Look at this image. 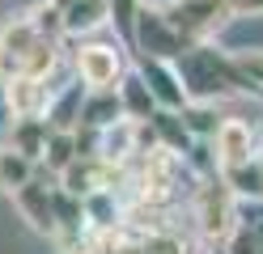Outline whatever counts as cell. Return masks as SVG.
<instances>
[{
  "instance_id": "obj_1",
  "label": "cell",
  "mask_w": 263,
  "mask_h": 254,
  "mask_svg": "<svg viewBox=\"0 0 263 254\" xmlns=\"http://www.w3.org/2000/svg\"><path fill=\"white\" fill-rule=\"evenodd\" d=\"M234 191H229V182L221 174L204 178L200 186H195V225H200L204 242L212 246H225L229 233L238 229V212H234Z\"/></svg>"
},
{
  "instance_id": "obj_2",
  "label": "cell",
  "mask_w": 263,
  "mask_h": 254,
  "mask_svg": "<svg viewBox=\"0 0 263 254\" xmlns=\"http://www.w3.org/2000/svg\"><path fill=\"white\" fill-rule=\"evenodd\" d=\"M132 43L140 47V55H157V60H178L187 51V38L174 30V22L161 9H149V5H136L132 13Z\"/></svg>"
},
{
  "instance_id": "obj_3",
  "label": "cell",
  "mask_w": 263,
  "mask_h": 254,
  "mask_svg": "<svg viewBox=\"0 0 263 254\" xmlns=\"http://www.w3.org/2000/svg\"><path fill=\"white\" fill-rule=\"evenodd\" d=\"M174 22V30L183 34L187 43H204L212 30H221L229 17H234V9H229V0H178V5L161 9Z\"/></svg>"
},
{
  "instance_id": "obj_4",
  "label": "cell",
  "mask_w": 263,
  "mask_h": 254,
  "mask_svg": "<svg viewBox=\"0 0 263 254\" xmlns=\"http://www.w3.org/2000/svg\"><path fill=\"white\" fill-rule=\"evenodd\" d=\"M140 76L144 85H149V93L161 110H183L187 106V81H183V68H178L174 60H157V55H140Z\"/></svg>"
},
{
  "instance_id": "obj_5",
  "label": "cell",
  "mask_w": 263,
  "mask_h": 254,
  "mask_svg": "<svg viewBox=\"0 0 263 254\" xmlns=\"http://www.w3.org/2000/svg\"><path fill=\"white\" fill-rule=\"evenodd\" d=\"M72 64H77V76L85 81L89 89H115L119 76H123V55L115 47H106V43L81 47L77 55H72Z\"/></svg>"
},
{
  "instance_id": "obj_6",
  "label": "cell",
  "mask_w": 263,
  "mask_h": 254,
  "mask_svg": "<svg viewBox=\"0 0 263 254\" xmlns=\"http://www.w3.org/2000/svg\"><path fill=\"white\" fill-rule=\"evenodd\" d=\"M13 208L26 216V225L43 233V237H55V195L43 178H26L17 191H13Z\"/></svg>"
},
{
  "instance_id": "obj_7",
  "label": "cell",
  "mask_w": 263,
  "mask_h": 254,
  "mask_svg": "<svg viewBox=\"0 0 263 254\" xmlns=\"http://www.w3.org/2000/svg\"><path fill=\"white\" fill-rule=\"evenodd\" d=\"M34 43H39L34 17H9V22L0 26V81L22 72V64H26V55H30Z\"/></svg>"
},
{
  "instance_id": "obj_8",
  "label": "cell",
  "mask_w": 263,
  "mask_h": 254,
  "mask_svg": "<svg viewBox=\"0 0 263 254\" xmlns=\"http://www.w3.org/2000/svg\"><path fill=\"white\" fill-rule=\"evenodd\" d=\"M5 106L13 119H30V114H47L51 106V89H47V76H9L5 81Z\"/></svg>"
},
{
  "instance_id": "obj_9",
  "label": "cell",
  "mask_w": 263,
  "mask_h": 254,
  "mask_svg": "<svg viewBox=\"0 0 263 254\" xmlns=\"http://www.w3.org/2000/svg\"><path fill=\"white\" fill-rule=\"evenodd\" d=\"M212 140H217V169H229V165H242V161L259 157L255 135H251V127L242 119H221V127L212 131Z\"/></svg>"
},
{
  "instance_id": "obj_10",
  "label": "cell",
  "mask_w": 263,
  "mask_h": 254,
  "mask_svg": "<svg viewBox=\"0 0 263 254\" xmlns=\"http://www.w3.org/2000/svg\"><path fill=\"white\" fill-rule=\"evenodd\" d=\"M110 17V0H72L60 9V26L64 34H89L98 26H106Z\"/></svg>"
},
{
  "instance_id": "obj_11",
  "label": "cell",
  "mask_w": 263,
  "mask_h": 254,
  "mask_svg": "<svg viewBox=\"0 0 263 254\" xmlns=\"http://www.w3.org/2000/svg\"><path fill=\"white\" fill-rule=\"evenodd\" d=\"M47 131H51V123H47L43 114H30V119H13V131H9V144L26 152L30 161H43V148H47Z\"/></svg>"
},
{
  "instance_id": "obj_12",
  "label": "cell",
  "mask_w": 263,
  "mask_h": 254,
  "mask_svg": "<svg viewBox=\"0 0 263 254\" xmlns=\"http://www.w3.org/2000/svg\"><path fill=\"white\" fill-rule=\"evenodd\" d=\"M115 119H123L119 89H89L85 97H81V123H89V127H110Z\"/></svg>"
},
{
  "instance_id": "obj_13",
  "label": "cell",
  "mask_w": 263,
  "mask_h": 254,
  "mask_svg": "<svg viewBox=\"0 0 263 254\" xmlns=\"http://www.w3.org/2000/svg\"><path fill=\"white\" fill-rule=\"evenodd\" d=\"M119 102H123V114L127 119H149L153 110H157V102H153V93H149V85H144V76L140 72H132V76H119Z\"/></svg>"
},
{
  "instance_id": "obj_14",
  "label": "cell",
  "mask_w": 263,
  "mask_h": 254,
  "mask_svg": "<svg viewBox=\"0 0 263 254\" xmlns=\"http://www.w3.org/2000/svg\"><path fill=\"white\" fill-rule=\"evenodd\" d=\"M217 174L229 182L234 195H263V157H251L242 165H229V169H217Z\"/></svg>"
},
{
  "instance_id": "obj_15",
  "label": "cell",
  "mask_w": 263,
  "mask_h": 254,
  "mask_svg": "<svg viewBox=\"0 0 263 254\" xmlns=\"http://www.w3.org/2000/svg\"><path fill=\"white\" fill-rule=\"evenodd\" d=\"M26 178H34V161H30L26 152H17L13 144H9V148H0V191L13 195Z\"/></svg>"
},
{
  "instance_id": "obj_16",
  "label": "cell",
  "mask_w": 263,
  "mask_h": 254,
  "mask_svg": "<svg viewBox=\"0 0 263 254\" xmlns=\"http://www.w3.org/2000/svg\"><path fill=\"white\" fill-rule=\"evenodd\" d=\"M55 64H60V38H51V34H39V43L30 47L22 72H26V76H51Z\"/></svg>"
},
{
  "instance_id": "obj_17",
  "label": "cell",
  "mask_w": 263,
  "mask_h": 254,
  "mask_svg": "<svg viewBox=\"0 0 263 254\" xmlns=\"http://www.w3.org/2000/svg\"><path fill=\"white\" fill-rule=\"evenodd\" d=\"M178 114H183V123H187V131H191V140H195V135H212V131L221 127L212 97H200V102H191V97H187V106L178 110Z\"/></svg>"
},
{
  "instance_id": "obj_18",
  "label": "cell",
  "mask_w": 263,
  "mask_h": 254,
  "mask_svg": "<svg viewBox=\"0 0 263 254\" xmlns=\"http://www.w3.org/2000/svg\"><path fill=\"white\" fill-rule=\"evenodd\" d=\"M81 97H85L81 89H68V93L51 97V106H47V123L60 127V131H72L81 123Z\"/></svg>"
},
{
  "instance_id": "obj_19",
  "label": "cell",
  "mask_w": 263,
  "mask_h": 254,
  "mask_svg": "<svg viewBox=\"0 0 263 254\" xmlns=\"http://www.w3.org/2000/svg\"><path fill=\"white\" fill-rule=\"evenodd\" d=\"M72 157H77V140H72V131L51 127V131H47V148H43V165L51 169V174H60V169L68 165Z\"/></svg>"
},
{
  "instance_id": "obj_20",
  "label": "cell",
  "mask_w": 263,
  "mask_h": 254,
  "mask_svg": "<svg viewBox=\"0 0 263 254\" xmlns=\"http://www.w3.org/2000/svg\"><path fill=\"white\" fill-rule=\"evenodd\" d=\"M229 60H234L246 89H263V51H234Z\"/></svg>"
},
{
  "instance_id": "obj_21",
  "label": "cell",
  "mask_w": 263,
  "mask_h": 254,
  "mask_svg": "<svg viewBox=\"0 0 263 254\" xmlns=\"http://www.w3.org/2000/svg\"><path fill=\"white\" fill-rule=\"evenodd\" d=\"M234 17H263V0H229Z\"/></svg>"
}]
</instances>
